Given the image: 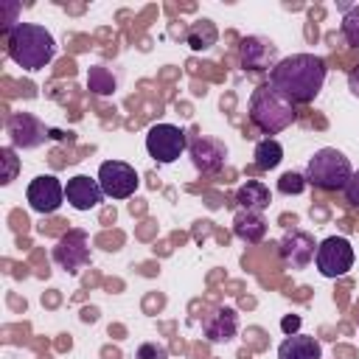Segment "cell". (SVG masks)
<instances>
[{
    "label": "cell",
    "mask_w": 359,
    "mask_h": 359,
    "mask_svg": "<svg viewBox=\"0 0 359 359\" xmlns=\"http://www.w3.org/2000/svg\"><path fill=\"white\" fill-rule=\"evenodd\" d=\"M351 174H353L351 160L331 146L314 151V157H309V165H306V182L320 191H345Z\"/></svg>",
    "instance_id": "cell-4"
},
{
    "label": "cell",
    "mask_w": 359,
    "mask_h": 359,
    "mask_svg": "<svg viewBox=\"0 0 359 359\" xmlns=\"http://www.w3.org/2000/svg\"><path fill=\"white\" fill-rule=\"evenodd\" d=\"M137 171L123 163V160H107L101 163L98 168V185L104 191V196H112V199H129L135 191H137Z\"/></svg>",
    "instance_id": "cell-7"
},
{
    "label": "cell",
    "mask_w": 359,
    "mask_h": 359,
    "mask_svg": "<svg viewBox=\"0 0 359 359\" xmlns=\"http://www.w3.org/2000/svg\"><path fill=\"white\" fill-rule=\"evenodd\" d=\"M325 62L314 53H292L269 70V84L292 104H309L325 84Z\"/></svg>",
    "instance_id": "cell-1"
},
{
    "label": "cell",
    "mask_w": 359,
    "mask_h": 359,
    "mask_svg": "<svg viewBox=\"0 0 359 359\" xmlns=\"http://www.w3.org/2000/svg\"><path fill=\"white\" fill-rule=\"evenodd\" d=\"M236 202H238V208H241V210L261 213V210H266V208H269L272 194H269V188H266L264 182H258V180H247V182L236 191Z\"/></svg>",
    "instance_id": "cell-17"
},
{
    "label": "cell",
    "mask_w": 359,
    "mask_h": 359,
    "mask_svg": "<svg viewBox=\"0 0 359 359\" xmlns=\"http://www.w3.org/2000/svg\"><path fill=\"white\" fill-rule=\"evenodd\" d=\"M6 48H8V56L22 70H42L56 56V39L45 25H36V22H17L6 34Z\"/></svg>",
    "instance_id": "cell-2"
},
{
    "label": "cell",
    "mask_w": 359,
    "mask_h": 359,
    "mask_svg": "<svg viewBox=\"0 0 359 359\" xmlns=\"http://www.w3.org/2000/svg\"><path fill=\"white\" fill-rule=\"evenodd\" d=\"M314 264L317 272L323 278H342L348 275V269L353 266V247L345 236H328L325 241H320L317 252H314Z\"/></svg>",
    "instance_id": "cell-5"
},
{
    "label": "cell",
    "mask_w": 359,
    "mask_h": 359,
    "mask_svg": "<svg viewBox=\"0 0 359 359\" xmlns=\"http://www.w3.org/2000/svg\"><path fill=\"white\" fill-rule=\"evenodd\" d=\"M314 238L306 233V230H292L283 236V241L278 244L280 250V261L289 266V269H306L311 261H314Z\"/></svg>",
    "instance_id": "cell-12"
},
{
    "label": "cell",
    "mask_w": 359,
    "mask_h": 359,
    "mask_svg": "<svg viewBox=\"0 0 359 359\" xmlns=\"http://www.w3.org/2000/svg\"><path fill=\"white\" fill-rule=\"evenodd\" d=\"M294 104L289 98H283L272 84H261L252 90L250 95V121L252 126H258L266 135L283 132L286 126H292L294 121Z\"/></svg>",
    "instance_id": "cell-3"
},
{
    "label": "cell",
    "mask_w": 359,
    "mask_h": 359,
    "mask_svg": "<svg viewBox=\"0 0 359 359\" xmlns=\"http://www.w3.org/2000/svg\"><path fill=\"white\" fill-rule=\"evenodd\" d=\"M342 36L348 45L359 48V6H348L345 14H342Z\"/></svg>",
    "instance_id": "cell-22"
},
{
    "label": "cell",
    "mask_w": 359,
    "mask_h": 359,
    "mask_svg": "<svg viewBox=\"0 0 359 359\" xmlns=\"http://www.w3.org/2000/svg\"><path fill=\"white\" fill-rule=\"evenodd\" d=\"M233 233L247 241V244H258L266 236V222L261 213H250V210H238L233 219Z\"/></svg>",
    "instance_id": "cell-18"
},
{
    "label": "cell",
    "mask_w": 359,
    "mask_h": 359,
    "mask_svg": "<svg viewBox=\"0 0 359 359\" xmlns=\"http://www.w3.org/2000/svg\"><path fill=\"white\" fill-rule=\"evenodd\" d=\"M185 149H188V135L174 123H157L146 132V151L157 163H174Z\"/></svg>",
    "instance_id": "cell-6"
},
{
    "label": "cell",
    "mask_w": 359,
    "mask_h": 359,
    "mask_svg": "<svg viewBox=\"0 0 359 359\" xmlns=\"http://www.w3.org/2000/svg\"><path fill=\"white\" fill-rule=\"evenodd\" d=\"M135 359H168V348L163 342H143L137 348Z\"/></svg>",
    "instance_id": "cell-24"
},
{
    "label": "cell",
    "mask_w": 359,
    "mask_h": 359,
    "mask_svg": "<svg viewBox=\"0 0 359 359\" xmlns=\"http://www.w3.org/2000/svg\"><path fill=\"white\" fill-rule=\"evenodd\" d=\"M25 199H28L34 213H42V216L56 213L65 202V185L53 174H39V177L31 180V185L25 191Z\"/></svg>",
    "instance_id": "cell-8"
},
{
    "label": "cell",
    "mask_w": 359,
    "mask_h": 359,
    "mask_svg": "<svg viewBox=\"0 0 359 359\" xmlns=\"http://www.w3.org/2000/svg\"><path fill=\"white\" fill-rule=\"evenodd\" d=\"M348 90L359 98V65H356V67H351V73H348Z\"/></svg>",
    "instance_id": "cell-27"
},
{
    "label": "cell",
    "mask_w": 359,
    "mask_h": 359,
    "mask_svg": "<svg viewBox=\"0 0 359 359\" xmlns=\"http://www.w3.org/2000/svg\"><path fill=\"white\" fill-rule=\"evenodd\" d=\"M202 331H205L208 342H230L238 331V314L227 306H219L202 320Z\"/></svg>",
    "instance_id": "cell-15"
},
{
    "label": "cell",
    "mask_w": 359,
    "mask_h": 359,
    "mask_svg": "<svg viewBox=\"0 0 359 359\" xmlns=\"http://www.w3.org/2000/svg\"><path fill=\"white\" fill-rule=\"evenodd\" d=\"M213 42H216V25H213L210 20H199V22L191 25V31H188V45H191L194 50H205V48H210Z\"/></svg>",
    "instance_id": "cell-21"
},
{
    "label": "cell",
    "mask_w": 359,
    "mask_h": 359,
    "mask_svg": "<svg viewBox=\"0 0 359 359\" xmlns=\"http://www.w3.org/2000/svg\"><path fill=\"white\" fill-rule=\"evenodd\" d=\"M255 165L261 168V171H272V168H278L280 165V160H283V146L278 143V140H272V137H264V140H258L255 143Z\"/></svg>",
    "instance_id": "cell-19"
},
{
    "label": "cell",
    "mask_w": 359,
    "mask_h": 359,
    "mask_svg": "<svg viewBox=\"0 0 359 359\" xmlns=\"http://www.w3.org/2000/svg\"><path fill=\"white\" fill-rule=\"evenodd\" d=\"M278 48L264 36L241 39V67L244 70H272L278 65Z\"/></svg>",
    "instance_id": "cell-13"
},
{
    "label": "cell",
    "mask_w": 359,
    "mask_h": 359,
    "mask_svg": "<svg viewBox=\"0 0 359 359\" xmlns=\"http://www.w3.org/2000/svg\"><path fill=\"white\" fill-rule=\"evenodd\" d=\"M6 132H8L11 149H36L48 137L45 123L36 115H31V112H14L6 121Z\"/></svg>",
    "instance_id": "cell-10"
},
{
    "label": "cell",
    "mask_w": 359,
    "mask_h": 359,
    "mask_svg": "<svg viewBox=\"0 0 359 359\" xmlns=\"http://www.w3.org/2000/svg\"><path fill=\"white\" fill-rule=\"evenodd\" d=\"M0 154H3V160L8 163V174H6V177H3L0 182H3V185H8V182L14 180V165H17V160H14V149H11V146H6V149H3Z\"/></svg>",
    "instance_id": "cell-26"
},
{
    "label": "cell",
    "mask_w": 359,
    "mask_h": 359,
    "mask_svg": "<svg viewBox=\"0 0 359 359\" xmlns=\"http://www.w3.org/2000/svg\"><path fill=\"white\" fill-rule=\"evenodd\" d=\"M280 328H283L286 334H292V331H297V328H300V317H297V314H292V317H283V323H280Z\"/></svg>",
    "instance_id": "cell-28"
},
{
    "label": "cell",
    "mask_w": 359,
    "mask_h": 359,
    "mask_svg": "<svg viewBox=\"0 0 359 359\" xmlns=\"http://www.w3.org/2000/svg\"><path fill=\"white\" fill-rule=\"evenodd\" d=\"M345 199H348L353 208H359V171L351 174L348 185H345Z\"/></svg>",
    "instance_id": "cell-25"
},
{
    "label": "cell",
    "mask_w": 359,
    "mask_h": 359,
    "mask_svg": "<svg viewBox=\"0 0 359 359\" xmlns=\"http://www.w3.org/2000/svg\"><path fill=\"white\" fill-rule=\"evenodd\" d=\"M53 261L56 266H62L65 272L76 275L87 261H90V238L84 230H70L65 233L56 247H53Z\"/></svg>",
    "instance_id": "cell-9"
},
{
    "label": "cell",
    "mask_w": 359,
    "mask_h": 359,
    "mask_svg": "<svg viewBox=\"0 0 359 359\" xmlns=\"http://www.w3.org/2000/svg\"><path fill=\"white\" fill-rule=\"evenodd\" d=\"M303 188H306V174L286 171V174H280V180H278V191H280V194H300Z\"/></svg>",
    "instance_id": "cell-23"
},
{
    "label": "cell",
    "mask_w": 359,
    "mask_h": 359,
    "mask_svg": "<svg viewBox=\"0 0 359 359\" xmlns=\"http://www.w3.org/2000/svg\"><path fill=\"white\" fill-rule=\"evenodd\" d=\"M87 87L95 93V95H112L115 87H118V79L112 76V70H107L104 65H93L87 70Z\"/></svg>",
    "instance_id": "cell-20"
},
{
    "label": "cell",
    "mask_w": 359,
    "mask_h": 359,
    "mask_svg": "<svg viewBox=\"0 0 359 359\" xmlns=\"http://www.w3.org/2000/svg\"><path fill=\"white\" fill-rule=\"evenodd\" d=\"M188 154H191V163L196 171L202 174H216L224 160H227V146L224 140L219 137H210V135H196L191 143H188Z\"/></svg>",
    "instance_id": "cell-11"
},
{
    "label": "cell",
    "mask_w": 359,
    "mask_h": 359,
    "mask_svg": "<svg viewBox=\"0 0 359 359\" xmlns=\"http://www.w3.org/2000/svg\"><path fill=\"white\" fill-rule=\"evenodd\" d=\"M278 359H323V345L311 334H289L278 345Z\"/></svg>",
    "instance_id": "cell-16"
},
{
    "label": "cell",
    "mask_w": 359,
    "mask_h": 359,
    "mask_svg": "<svg viewBox=\"0 0 359 359\" xmlns=\"http://www.w3.org/2000/svg\"><path fill=\"white\" fill-rule=\"evenodd\" d=\"M65 199H67V205L76 208V210H93V208H98V202L104 199V191H101L98 180H93V177H87V174H76V177H70L67 185H65Z\"/></svg>",
    "instance_id": "cell-14"
}]
</instances>
